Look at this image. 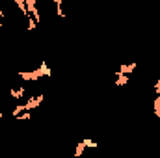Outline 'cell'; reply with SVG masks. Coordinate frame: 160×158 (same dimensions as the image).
I'll return each mask as SVG.
<instances>
[{"instance_id":"1","label":"cell","mask_w":160,"mask_h":158,"mask_svg":"<svg viewBox=\"0 0 160 158\" xmlns=\"http://www.w3.org/2000/svg\"><path fill=\"white\" fill-rule=\"evenodd\" d=\"M19 77H21V80H24V82H36V80H39L41 77H45V75H43V71H41L39 67H38V69H34V71H21Z\"/></svg>"},{"instance_id":"2","label":"cell","mask_w":160,"mask_h":158,"mask_svg":"<svg viewBox=\"0 0 160 158\" xmlns=\"http://www.w3.org/2000/svg\"><path fill=\"white\" fill-rule=\"evenodd\" d=\"M43 101H45V95H38V97L34 95V97H30V99L24 102V108H26V112H32L34 108H38Z\"/></svg>"},{"instance_id":"3","label":"cell","mask_w":160,"mask_h":158,"mask_svg":"<svg viewBox=\"0 0 160 158\" xmlns=\"http://www.w3.org/2000/svg\"><path fill=\"white\" fill-rule=\"evenodd\" d=\"M136 67H138V63L136 62H132V63H121L119 69H118V73H121V75H130V73H134L136 71Z\"/></svg>"},{"instance_id":"4","label":"cell","mask_w":160,"mask_h":158,"mask_svg":"<svg viewBox=\"0 0 160 158\" xmlns=\"http://www.w3.org/2000/svg\"><path fill=\"white\" fill-rule=\"evenodd\" d=\"M128 82H130V77H127V75H121V73H116V86H118V87L127 86Z\"/></svg>"},{"instance_id":"5","label":"cell","mask_w":160,"mask_h":158,"mask_svg":"<svg viewBox=\"0 0 160 158\" xmlns=\"http://www.w3.org/2000/svg\"><path fill=\"white\" fill-rule=\"evenodd\" d=\"M9 95H11L15 101H19V99H22V97L26 95V91H24V87H13V89H9Z\"/></svg>"},{"instance_id":"6","label":"cell","mask_w":160,"mask_h":158,"mask_svg":"<svg viewBox=\"0 0 160 158\" xmlns=\"http://www.w3.org/2000/svg\"><path fill=\"white\" fill-rule=\"evenodd\" d=\"M15 2V6L21 9V15H24V17H28V9H26V0H13Z\"/></svg>"},{"instance_id":"7","label":"cell","mask_w":160,"mask_h":158,"mask_svg":"<svg viewBox=\"0 0 160 158\" xmlns=\"http://www.w3.org/2000/svg\"><path fill=\"white\" fill-rule=\"evenodd\" d=\"M84 151H86V145H84V141H78L77 143V149H75V153H73V156L75 158H78L84 155Z\"/></svg>"},{"instance_id":"8","label":"cell","mask_w":160,"mask_h":158,"mask_svg":"<svg viewBox=\"0 0 160 158\" xmlns=\"http://www.w3.org/2000/svg\"><path fill=\"white\" fill-rule=\"evenodd\" d=\"M82 141H84L86 149H97V147H99V143H97L95 140H91V138H84Z\"/></svg>"},{"instance_id":"9","label":"cell","mask_w":160,"mask_h":158,"mask_svg":"<svg viewBox=\"0 0 160 158\" xmlns=\"http://www.w3.org/2000/svg\"><path fill=\"white\" fill-rule=\"evenodd\" d=\"M54 4H56V15H58V17H65V15H63V9H62L63 0H54Z\"/></svg>"},{"instance_id":"10","label":"cell","mask_w":160,"mask_h":158,"mask_svg":"<svg viewBox=\"0 0 160 158\" xmlns=\"http://www.w3.org/2000/svg\"><path fill=\"white\" fill-rule=\"evenodd\" d=\"M36 26H38V22L32 17H28V30H36Z\"/></svg>"},{"instance_id":"11","label":"cell","mask_w":160,"mask_h":158,"mask_svg":"<svg viewBox=\"0 0 160 158\" xmlns=\"http://www.w3.org/2000/svg\"><path fill=\"white\" fill-rule=\"evenodd\" d=\"M30 117H32V114H30V112H24V114H21L17 119H22V121H26V119H30Z\"/></svg>"},{"instance_id":"12","label":"cell","mask_w":160,"mask_h":158,"mask_svg":"<svg viewBox=\"0 0 160 158\" xmlns=\"http://www.w3.org/2000/svg\"><path fill=\"white\" fill-rule=\"evenodd\" d=\"M155 95H157V97L160 95V78L155 82Z\"/></svg>"},{"instance_id":"13","label":"cell","mask_w":160,"mask_h":158,"mask_svg":"<svg viewBox=\"0 0 160 158\" xmlns=\"http://www.w3.org/2000/svg\"><path fill=\"white\" fill-rule=\"evenodd\" d=\"M4 17H6V15H4V11L0 9V19H4Z\"/></svg>"},{"instance_id":"14","label":"cell","mask_w":160,"mask_h":158,"mask_svg":"<svg viewBox=\"0 0 160 158\" xmlns=\"http://www.w3.org/2000/svg\"><path fill=\"white\" fill-rule=\"evenodd\" d=\"M2 117H4V112H2V108H0V121H2Z\"/></svg>"},{"instance_id":"15","label":"cell","mask_w":160,"mask_h":158,"mask_svg":"<svg viewBox=\"0 0 160 158\" xmlns=\"http://www.w3.org/2000/svg\"><path fill=\"white\" fill-rule=\"evenodd\" d=\"M2 26H4V22H2V19H0V28H2Z\"/></svg>"}]
</instances>
